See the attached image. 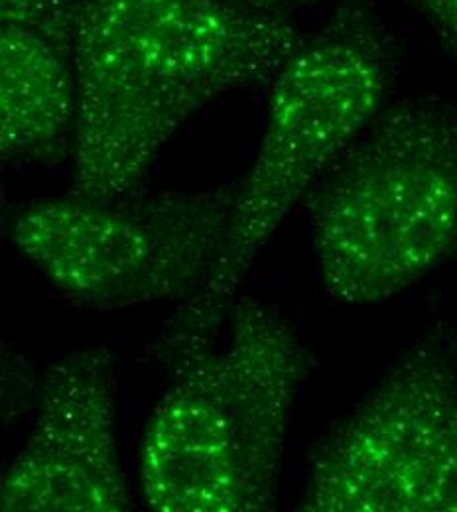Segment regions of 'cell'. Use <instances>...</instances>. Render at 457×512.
Segmentation results:
<instances>
[{
	"label": "cell",
	"mask_w": 457,
	"mask_h": 512,
	"mask_svg": "<svg viewBox=\"0 0 457 512\" xmlns=\"http://www.w3.org/2000/svg\"><path fill=\"white\" fill-rule=\"evenodd\" d=\"M304 38L286 12L233 0H81L71 193H144L180 128L209 103L274 79Z\"/></svg>",
	"instance_id": "1"
},
{
	"label": "cell",
	"mask_w": 457,
	"mask_h": 512,
	"mask_svg": "<svg viewBox=\"0 0 457 512\" xmlns=\"http://www.w3.org/2000/svg\"><path fill=\"white\" fill-rule=\"evenodd\" d=\"M394 75L392 38L363 6L339 8L278 69L261 144L239 182L219 260L148 347L156 365L174 373L217 345L262 249L333 160L387 107Z\"/></svg>",
	"instance_id": "2"
},
{
	"label": "cell",
	"mask_w": 457,
	"mask_h": 512,
	"mask_svg": "<svg viewBox=\"0 0 457 512\" xmlns=\"http://www.w3.org/2000/svg\"><path fill=\"white\" fill-rule=\"evenodd\" d=\"M314 361L280 308L239 298L221 339L178 369L140 444L156 512H261L278 495L290 418Z\"/></svg>",
	"instance_id": "3"
},
{
	"label": "cell",
	"mask_w": 457,
	"mask_h": 512,
	"mask_svg": "<svg viewBox=\"0 0 457 512\" xmlns=\"http://www.w3.org/2000/svg\"><path fill=\"white\" fill-rule=\"evenodd\" d=\"M312 251L327 294L371 306L457 255V109L387 105L308 193Z\"/></svg>",
	"instance_id": "4"
},
{
	"label": "cell",
	"mask_w": 457,
	"mask_h": 512,
	"mask_svg": "<svg viewBox=\"0 0 457 512\" xmlns=\"http://www.w3.org/2000/svg\"><path fill=\"white\" fill-rule=\"evenodd\" d=\"M237 193L239 182L123 199L69 193L14 207L4 235L83 308L182 304L219 260Z\"/></svg>",
	"instance_id": "5"
},
{
	"label": "cell",
	"mask_w": 457,
	"mask_h": 512,
	"mask_svg": "<svg viewBox=\"0 0 457 512\" xmlns=\"http://www.w3.org/2000/svg\"><path fill=\"white\" fill-rule=\"evenodd\" d=\"M304 512H457V361L420 341L314 453Z\"/></svg>",
	"instance_id": "6"
},
{
	"label": "cell",
	"mask_w": 457,
	"mask_h": 512,
	"mask_svg": "<svg viewBox=\"0 0 457 512\" xmlns=\"http://www.w3.org/2000/svg\"><path fill=\"white\" fill-rule=\"evenodd\" d=\"M34 428L0 481L4 512L131 511L107 347L67 353L40 381Z\"/></svg>",
	"instance_id": "7"
},
{
	"label": "cell",
	"mask_w": 457,
	"mask_h": 512,
	"mask_svg": "<svg viewBox=\"0 0 457 512\" xmlns=\"http://www.w3.org/2000/svg\"><path fill=\"white\" fill-rule=\"evenodd\" d=\"M73 44L18 26L0 30V152L4 162L58 164L73 156Z\"/></svg>",
	"instance_id": "8"
},
{
	"label": "cell",
	"mask_w": 457,
	"mask_h": 512,
	"mask_svg": "<svg viewBox=\"0 0 457 512\" xmlns=\"http://www.w3.org/2000/svg\"><path fill=\"white\" fill-rule=\"evenodd\" d=\"M81 0H0L2 26H18L73 44Z\"/></svg>",
	"instance_id": "9"
},
{
	"label": "cell",
	"mask_w": 457,
	"mask_h": 512,
	"mask_svg": "<svg viewBox=\"0 0 457 512\" xmlns=\"http://www.w3.org/2000/svg\"><path fill=\"white\" fill-rule=\"evenodd\" d=\"M457 56V0H408Z\"/></svg>",
	"instance_id": "10"
},
{
	"label": "cell",
	"mask_w": 457,
	"mask_h": 512,
	"mask_svg": "<svg viewBox=\"0 0 457 512\" xmlns=\"http://www.w3.org/2000/svg\"><path fill=\"white\" fill-rule=\"evenodd\" d=\"M233 2L259 8V10H268V12H286L288 8L310 4V2H322V0H233Z\"/></svg>",
	"instance_id": "11"
}]
</instances>
